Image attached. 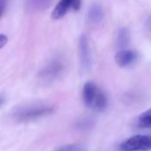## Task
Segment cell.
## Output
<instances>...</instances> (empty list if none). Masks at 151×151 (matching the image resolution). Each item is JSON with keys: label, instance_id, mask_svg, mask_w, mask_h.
<instances>
[{"label": "cell", "instance_id": "obj_11", "mask_svg": "<svg viewBox=\"0 0 151 151\" xmlns=\"http://www.w3.org/2000/svg\"><path fill=\"white\" fill-rule=\"evenodd\" d=\"M139 125L142 128L151 129V109L143 112L139 117Z\"/></svg>", "mask_w": 151, "mask_h": 151}, {"label": "cell", "instance_id": "obj_5", "mask_svg": "<svg viewBox=\"0 0 151 151\" xmlns=\"http://www.w3.org/2000/svg\"><path fill=\"white\" fill-rule=\"evenodd\" d=\"M138 60V53L133 50L122 49L118 51L115 56L116 63L120 68H128L133 65Z\"/></svg>", "mask_w": 151, "mask_h": 151}, {"label": "cell", "instance_id": "obj_10", "mask_svg": "<svg viewBox=\"0 0 151 151\" xmlns=\"http://www.w3.org/2000/svg\"><path fill=\"white\" fill-rule=\"evenodd\" d=\"M130 42V32L128 29L122 28L119 29L116 37V46L120 49L125 48Z\"/></svg>", "mask_w": 151, "mask_h": 151}, {"label": "cell", "instance_id": "obj_9", "mask_svg": "<svg viewBox=\"0 0 151 151\" xmlns=\"http://www.w3.org/2000/svg\"><path fill=\"white\" fill-rule=\"evenodd\" d=\"M52 2V0H28L26 8L29 12H39L46 9Z\"/></svg>", "mask_w": 151, "mask_h": 151}, {"label": "cell", "instance_id": "obj_13", "mask_svg": "<svg viewBox=\"0 0 151 151\" xmlns=\"http://www.w3.org/2000/svg\"><path fill=\"white\" fill-rule=\"evenodd\" d=\"M6 6H7V0H0V19L4 15Z\"/></svg>", "mask_w": 151, "mask_h": 151}, {"label": "cell", "instance_id": "obj_7", "mask_svg": "<svg viewBox=\"0 0 151 151\" xmlns=\"http://www.w3.org/2000/svg\"><path fill=\"white\" fill-rule=\"evenodd\" d=\"M73 2L74 0H60L52 13V18L53 20H60L64 17L68 10L72 9Z\"/></svg>", "mask_w": 151, "mask_h": 151}, {"label": "cell", "instance_id": "obj_16", "mask_svg": "<svg viewBox=\"0 0 151 151\" xmlns=\"http://www.w3.org/2000/svg\"><path fill=\"white\" fill-rule=\"evenodd\" d=\"M4 101H5V98H4L2 95H0V107H1V106L3 105Z\"/></svg>", "mask_w": 151, "mask_h": 151}, {"label": "cell", "instance_id": "obj_15", "mask_svg": "<svg viewBox=\"0 0 151 151\" xmlns=\"http://www.w3.org/2000/svg\"><path fill=\"white\" fill-rule=\"evenodd\" d=\"M81 4H82L81 0H74L72 9L75 10V11H78L80 9V7H81Z\"/></svg>", "mask_w": 151, "mask_h": 151}, {"label": "cell", "instance_id": "obj_6", "mask_svg": "<svg viewBox=\"0 0 151 151\" xmlns=\"http://www.w3.org/2000/svg\"><path fill=\"white\" fill-rule=\"evenodd\" d=\"M101 89L93 82H87L83 88V100L86 106L93 109L94 101Z\"/></svg>", "mask_w": 151, "mask_h": 151}, {"label": "cell", "instance_id": "obj_2", "mask_svg": "<svg viewBox=\"0 0 151 151\" xmlns=\"http://www.w3.org/2000/svg\"><path fill=\"white\" fill-rule=\"evenodd\" d=\"M64 63L60 59H53L42 68L38 77L45 83L52 82L60 78L64 70Z\"/></svg>", "mask_w": 151, "mask_h": 151}, {"label": "cell", "instance_id": "obj_12", "mask_svg": "<svg viewBox=\"0 0 151 151\" xmlns=\"http://www.w3.org/2000/svg\"><path fill=\"white\" fill-rule=\"evenodd\" d=\"M55 151H85V147L79 144H69L61 146Z\"/></svg>", "mask_w": 151, "mask_h": 151}, {"label": "cell", "instance_id": "obj_1", "mask_svg": "<svg viewBox=\"0 0 151 151\" xmlns=\"http://www.w3.org/2000/svg\"><path fill=\"white\" fill-rule=\"evenodd\" d=\"M54 109L45 104H30L17 108L13 112V117L19 123L29 122L53 112Z\"/></svg>", "mask_w": 151, "mask_h": 151}, {"label": "cell", "instance_id": "obj_14", "mask_svg": "<svg viewBox=\"0 0 151 151\" xmlns=\"http://www.w3.org/2000/svg\"><path fill=\"white\" fill-rule=\"evenodd\" d=\"M7 41H8V38L6 35L0 34V49L3 48L7 44Z\"/></svg>", "mask_w": 151, "mask_h": 151}, {"label": "cell", "instance_id": "obj_3", "mask_svg": "<svg viewBox=\"0 0 151 151\" xmlns=\"http://www.w3.org/2000/svg\"><path fill=\"white\" fill-rule=\"evenodd\" d=\"M124 151H147L151 149V135L138 134L129 138L122 145Z\"/></svg>", "mask_w": 151, "mask_h": 151}, {"label": "cell", "instance_id": "obj_8", "mask_svg": "<svg viewBox=\"0 0 151 151\" xmlns=\"http://www.w3.org/2000/svg\"><path fill=\"white\" fill-rule=\"evenodd\" d=\"M104 17V12L101 5L99 4H93L89 9L88 12V18L91 22L97 24L100 23Z\"/></svg>", "mask_w": 151, "mask_h": 151}, {"label": "cell", "instance_id": "obj_4", "mask_svg": "<svg viewBox=\"0 0 151 151\" xmlns=\"http://www.w3.org/2000/svg\"><path fill=\"white\" fill-rule=\"evenodd\" d=\"M78 49H79L81 66L85 70L87 71L92 67L93 60H92V53H91L88 38H87V36L85 34H82L79 37Z\"/></svg>", "mask_w": 151, "mask_h": 151}]
</instances>
